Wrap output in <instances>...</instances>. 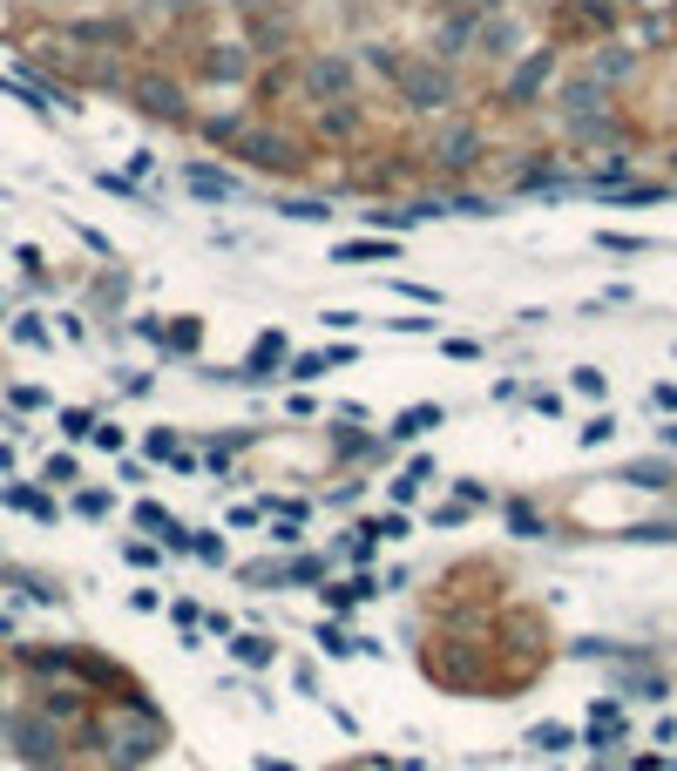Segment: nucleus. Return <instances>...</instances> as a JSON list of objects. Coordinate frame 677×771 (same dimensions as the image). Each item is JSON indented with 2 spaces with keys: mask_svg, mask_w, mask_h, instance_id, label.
<instances>
[{
  "mask_svg": "<svg viewBox=\"0 0 677 771\" xmlns=\"http://www.w3.org/2000/svg\"><path fill=\"white\" fill-rule=\"evenodd\" d=\"M400 95H407V109H427V115H441V109H454L461 102V81H454V61H433V55H420V61H400Z\"/></svg>",
  "mask_w": 677,
  "mask_h": 771,
  "instance_id": "1",
  "label": "nucleus"
},
{
  "mask_svg": "<svg viewBox=\"0 0 677 771\" xmlns=\"http://www.w3.org/2000/svg\"><path fill=\"white\" fill-rule=\"evenodd\" d=\"M305 95L312 102H352V95H360V61L339 55V48L305 55Z\"/></svg>",
  "mask_w": 677,
  "mask_h": 771,
  "instance_id": "2",
  "label": "nucleus"
},
{
  "mask_svg": "<svg viewBox=\"0 0 677 771\" xmlns=\"http://www.w3.org/2000/svg\"><path fill=\"white\" fill-rule=\"evenodd\" d=\"M474 55L515 61V55H522V14H488L482 27H474Z\"/></svg>",
  "mask_w": 677,
  "mask_h": 771,
  "instance_id": "3",
  "label": "nucleus"
},
{
  "mask_svg": "<svg viewBox=\"0 0 677 771\" xmlns=\"http://www.w3.org/2000/svg\"><path fill=\"white\" fill-rule=\"evenodd\" d=\"M183 183H190V196H204V203H230L237 190H245L230 170H217V162H190V170H183Z\"/></svg>",
  "mask_w": 677,
  "mask_h": 771,
  "instance_id": "4",
  "label": "nucleus"
},
{
  "mask_svg": "<svg viewBox=\"0 0 677 771\" xmlns=\"http://www.w3.org/2000/svg\"><path fill=\"white\" fill-rule=\"evenodd\" d=\"M482 156V129H467V122H448L441 143H433V162H448V170H461V162Z\"/></svg>",
  "mask_w": 677,
  "mask_h": 771,
  "instance_id": "5",
  "label": "nucleus"
},
{
  "mask_svg": "<svg viewBox=\"0 0 677 771\" xmlns=\"http://www.w3.org/2000/svg\"><path fill=\"white\" fill-rule=\"evenodd\" d=\"M474 27H482L474 14H448L441 34H433V61H461V55L474 48Z\"/></svg>",
  "mask_w": 677,
  "mask_h": 771,
  "instance_id": "6",
  "label": "nucleus"
},
{
  "mask_svg": "<svg viewBox=\"0 0 677 771\" xmlns=\"http://www.w3.org/2000/svg\"><path fill=\"white\" fill-rule=\"evenodd\" d=\"M589 75L603 81V89H623V81L636 75V48H623V41H603V55L589 61Z\"/></svg>",
  "mask_w": 677,
  "mask_h": 771,
  "instance_id": "7",
  "label": "nucleus"
},
{
  "mask_svg": "<svg viewBox=\"0 0 677 771\" xmlns=\"http://www.w3.org/2000/svg\"><path fill=\"white\" fill-rule=\"evenodd\" d=\"M136 102H143L149 115H170V122L183 115V89H177V81H163V75H143V81H136Z\"/></svg>",
  "mask_w": 677,
  "mask_h": 771,
  "instance_id": "8",
  "label": "nucleus"
},
{
  "mask_svg": "<svg viewBox=\"0 0 677 771\" xmlns=\"http://www.w3.org/2000/svg\"><path fill=\"white\" fill-rule=\"evenodd\" d=\"M549 68H555V55L542 48V55H535L529 68H515V81H508V95H515V102H522V95H535V89H542V81H549Z\"/></svg>",
  "mask_w": 677,
  "mask_h": 771,
  "instance_id": "9",
  "label": "nucleus"
},
{
  "mask_svg": "<svg viewBox=\"0 0 677 771\" xmlns=\"http://www.w3.org/2000/svg\"><path fill=\"white\" fill-rule=\"evenodd\" d=\"M278 211H285L292 224H326V217H332V203H326V196H285Z\"/></svg>",
  "mask_w": 677,
  "mask_h": 771,
  "instance_id": "10",
  "label": "nucleus"
},
{
  "mask_svg": "<svg viewBox=\"0 0 677 771\" xmlns=\"http://www.w3.org/2000/svg\"><path fill=\"white\" fill-rule=\"evenodd\" d=\"M433 420H441V406H407V413L393 420V433H400V440H414V433H427Z\"/></svg>",
  "mask_w": 677,
  "mask_h": 771,
  "instance_id": "11",
  "label": "nucleus"
},
{
  "mask_svg": "<svg viewBox=\"0 0 677 771\" xmlns=\"http://www.w3.org/2000/svg\"><path fill=\"white\" fill-rule=\"evenodd\" d=\"M360 258H393V243L373 237V243H339V251H332V264H360Z\"/></svg>",
  "mask_w": 677,
  "mask_h": 771,
  "instance_id": "12",
  "label": "nucleus"
},
{
  "mask_svg": "<svg viewBox=\"0 0 677 771\" xmlns=\"http://www.w3.org/2000/svg\"><path fill=\"white\" fill-rule=\"evenodd\" d=\"M448 211H454V217H495V203H488V196H454Z\"/></svg>",
  "mask_w": 677,
  "mask_h": 771,
  "instance_id": "13",
  "label": "nucleus"
},
{
  "mask_svg": "<svg viewBox=\"0 0 677 771\" xmlns=\"http://www.w3.org/2000/svg\"><path fill=\"white\" fill-rule=\"evenodd\" d=\"M610 433H617V420H603V413H596V420H589V427H583V446H603V440H610Z\"/></svg>",
  "mask_w": 677,
  "mask_h": 771,
  "instance_id": "14",
  "label": "nucleus"
},
{
  "mask_svg": "<svg viewBox=\"0 0 677 771\" xmlns=\"http://www.w3.org/2000/svg\"><path fill=\"white\" fill-rule=\"evenodd\" d=\"M508 521H515V535H535V528H542V521H535V508H522V501L508 508Z\"/></svg>",
  "mask_w": 677,
  "mask_h": 771,
  "instance_id": "15",
  "label": "nucleus"
},
{
  "mask_svg": "<svg viewBox=\"0 0 677 771\" xmlns=\"http://www.w3.org/2000/svg\"><path fill=\"white\" fill-rule=\"evenodd\" d=\"M27 8H75V0H27Z\"/></svg>",
  "mask_w": 677,
  "mask_h": 771,
  "instance_id": "16",
  "label": "nucleus"
},
{
  "mask_svg": "<svg viewBox=\"0 0 677 771\" xmlns=\"http://www.w3.org/2000/svg\"><path fill=\"white\" fill-rule=\"evenodd\" d=\"M156 8H196V0H156Z\"/></svg>",
  "mask_w": 677,
  "mask_h": 771,
  "instance_id": "17",
  "label": "nucleus"
}]
</instances>
